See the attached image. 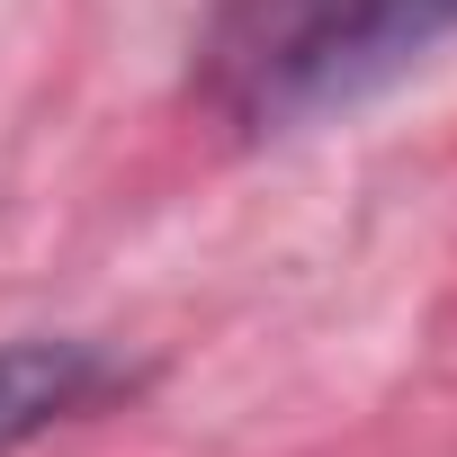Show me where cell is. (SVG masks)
Instances as JSON below:
<instances>
[{"instance_id": "6da1fadb", "label": "cell", "mask_w": 457, "mask_h": 457, "mask_svg": "<svg viewBox=\"0 0 457 457\" xmlns=\"http://www.w3.org/2000/svg\"><path fill=\"white\" fill-rule=\"evenodd\" d=\"M457 0H215L197 28V99L234 135H296L403 81Z\"/></svg>"}, {"instance_id": "7a4b0ae2", "label": "cell", "mask_w": 457, "mask_h": 457, "mask_svg": "<svg viewBox=\"0 0 457 457\" xmlns=\"http://www.w3.org/2000/svg\"><path fill=\"white\" fill-rule=\"evenodd\" d=\"M108 386V359L90 341H0V457L54 430Z\"/></svg>"}]
</instances>
